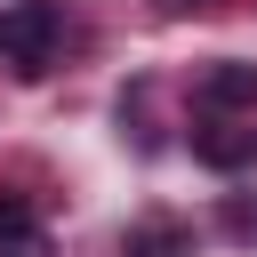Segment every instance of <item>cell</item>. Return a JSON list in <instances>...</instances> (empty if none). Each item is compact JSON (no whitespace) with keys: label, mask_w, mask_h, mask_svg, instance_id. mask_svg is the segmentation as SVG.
Here are the masks:
<instances>
[{"label":"cell","mask_w":257,"mask_h":257,"mask_svg":"<svg viewBox=\"0 0 257 257\" xmlns=\"http://www.w3.org/2000/svg\"><path fill=\"white\" fill-rule=\"evenodd\" d=\"M64 40H72V24H64L56 0H16V8H0V56H8L24 80H40Z\"/></svg>","instance_id":"obj_1"},{"label":"cell","mask_w":257,"mask_h":257,"mask_svg":"<svg viewBox=\"0 0 257 257\" xmlns=\"http://www.w3.org/2000/svg\"><path fill=\"white\" fill-rule=\"evenodd\" d=\"M201 112H257V64H241V56H225V64H209L201 72Z\"/></svg>","instance_id":"obj_2"},{"label":"cell","mask_w":257,"mask_h":257,"mask_svg":"<svg viewBox=\"0 0 257 257\" xmlns=\"http://www.w3.org/2000/svg\"><path fill=\"white\" fill-rule=\"evenodd\" d=\"M193 161L201 169H249L257 161V128H193Z\"/></svg>","instance_id":"obj_3"},{"label":"cell","mask_w":257,"mask_h":257,"mask_svg":"<svg viewBox=\"0 0 257 257\" xmlns=\"http://www.w3.org/2000/svg\"><path fill=\"white\" fill-rule=\"evenodd\" d=\"M0 257H56V249H48V233L32 225V209H24V201H0Z\"/></svg>","instance_id":"obj_4"},{"label":"cell","mask_w":257,"mask_h":257,"mask_svg":"<svg viewBox=\"0 0 257 257\" xmlns=\"http://www.w3.org/2000/svg\"><path fill=\"white\" fill-rule=\"evenodd\" d=\"M120 257H185V225H137L120 233Z\"/></svg>","instance_id":"obj_5"},{"label":"cell","mask_w":257,"mask_h":257,"mask_svg":"<svg viewBox=\"0 0 257 257\" xmlns=\"http://www.w3.org/2000/svg\"><path fill=\"white\" fill-rule=\"evenodd\" d=\"M225 233H233V241H257V201H249V193L225 201Z\"/></svg>","instance_id":"obj_6"},{"label":"cell","mask_w":257,"mask_h":257,"mask_svg":"<svg viewBox=\"0 0 257 257\" xmlns=\"http://www.w3.org/2000/svg\"><path fill=\"white\" fill-rule=\"evenodd\" d=\"M161 8H193V0H161Z\"/></svg>","instance_id":"obj_7"}]
</instances>
